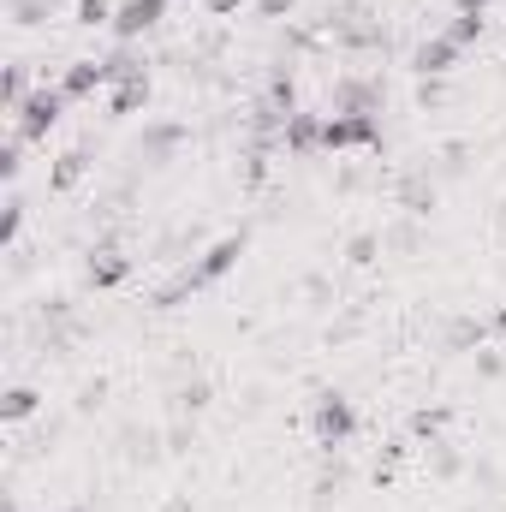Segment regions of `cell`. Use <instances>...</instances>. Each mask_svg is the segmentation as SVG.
<instances>
[{"instance_id": "7", "label": "cell", "mask_w": 506, "mask_h": 512, "mask_svg": "<svg viewBox=\"0 0 506 512\" xmlns=\"http://www.w3.org/2000/svg\"><path fill=\"white\" fill-rule=\"evenodd\" d=\"M179 143H185V126H179V120H161V126H149L137 137V161H143V167H167Z\"/></svg>"}, {"instance_id": "13", "label": "cell", "mask_w": 506, "mask_h": 512, "mask_svg": "<svg viewBox=\"0 0 506 512\" xmlns=\"http://www.w3.org/2000/svg\"><path fill=\"white\" fill-rule=\"evenodd\" d=\"M131 274V256L120 245H102V251H90V286H120Z\"/></svg>"}, {"instance_id": "27", "label": "cell", "mask_w": 506, "mask_h": 512, "mask_svg": "<svg viewBox=\"0 0 506 512\" xmlns=\"http://www.w3.org/2000/svg\"><path fill=\"white\" fill-rule=\"evenodd\" d=\"M18 173H24V143H18V137H12V143H6V149H0V179H6V185H12V179H18Z\"/></svg>"}, {"instance_id": "21", "label": "cell", "mask_w": 506, "mask_h": 512, "mask_svg": "<svg viewBox=\"0 0 506 512\" xmlns=\"http://www.w3.org/2000/svg\"><path fill=\"white\" fill-rule=\"evenodd\" d=\"M441 36H453V42H459V48H471V42H477V36H483V18H477V12H459V18H453V24H447V30H441Z\"/></svg>"}, {"instance_id": "28", "label": "cell", "mask_w": 506, "mask_h": 512, "mask_svg": "<svg viewBox=\"0 0 506 512\" xmlns=\"http://www.w3.org/2000/svg\"><path fill=\"white\" fill-rule=\"evenodd\" d=\"M102 393H108V387H102V382H90L84 393H78V411H96V405H102Z\"/></svg>"}, {"instance_id": "11", "label": "cell", "mask_w": 506, "mask_h": 512, "mask_svg": "<svg viewBox=\"0 0 506 512\" xmlns=\"http://www.w3.org/2000/svg\"><path fill=\"white\" fill-rule=\"evenodd\" d=\"M399 209H405V215H417V221L435 209V179H429V167H417V173H405V179H399Z\"/></svg>"}, {"instance_id": "23", "label": "cell", "mask_w": 506, "mask_h": 512, "mask_svg": "<svg viewBox=\"0 0 506 512\" xmlns=\"http://www.w3.org/2000/svg\"><path fill=\"white\" fill-rule=\"evenodd\" d=\"M155 441H161V435H149V429H143V435L126 429V459L131 465H149V459H155Z\"/></svg>"}, {"instance_id": "8", "label": "cell", "mask_w": 506, "mask_h": 512, "mask_svg": "<svg viewBox=\"0 0 506 512\" xmlns=\"http://www.w3.org/2000/svg\"><path fill=\"white\" fill-rule=\"evenodd\" d=\"M459 54H465V48H459L453 36H429V42L411 54V66H417V78H447V72L459 66Z\"/></svg>"}, {"instance_id": "4", "label": "cell", "mask_w": 506, "mask_h": 512, "mask_svg": "<svg viewBox=\"0 0 506 512\" xmlns=\"http://www.w3.org/2000/svg\"><path fill=\"white\" fill-rule=\"evenodd\" d=\"M376 143H381L376 114H334V120H322V149H376Z\"/></svg>"}, {"instance_id": "3", "label": "cell", "mask_w": 506, "mask_h": 512, "mask_svg": "<svg viewBox=\"0 0 506 512\" xmlns=\"http://www.w3.org/2000/svg\"><path fill=\"white\" fill-rule=\"evenodd\" d=\"M310 423H316V441L334 453V447H346V441H352V429H358V411H352V399H346V393H322Z\"/></svg>"}, {"instance_id": "16", "label": "cell", "mask_w": 506, "mask_h": 512, "mask_svg": "<svg viewBox=\"0 0 506 512\" xmlns=\"http://www.w3.org/2000/svg\"><path fill=\"white\" fill-rule=\"evenodd\" d=\"M24 96H30V72H24V60H18V66H6V78H0V108L18 114Z\"/></svg>"}, {"instance_id": "29", "label": "cell", "mask_w": 506, "mask_h": 512, "mask_svg": "<svg viewBox=\"0 0 506 512\" xmlns=\"http://www.w3.org/2000/svg\"><path fill=\"white\" fill-rule=\"evenodd\" d=\"M256 12L262 18H280V12H292V0H256Z\"/></svg>"}, {"instance_id": "6", "label": "cell", "mask_w": 506, "mask_h": 512, "mask_svg": "<svg viewBox=\"0 0 506 512\" xmlns=\"http://www.w3.org/2000/svg\"><path fill=\"white\" fill-rule=\"evenodd\" d=\"M161 12H167V0H120V12H114V24H108V30H114L120 42H137L143 30H155V24H161Z\"/></svg>"}, {"instance_id": "26", "label": "cell", "mask_w": 506, "mask_h": 512, "mask_svg": "<svg viewBox=\"0 0 506 512\" xmlns=\"http://www.w3.org/2000/svg\"><path fill=\"white\" fill-rule=\"evenodd\" d=\"M24 227V197H6V215H0V245H12Z\"/></svg>"}, {"instance_id": "12", "label": "cell", "mask_w": 506, "mask_h": 512, "mask_svg": "<svg viewBox=\"0 0 506 512\" xmlns=\"http://www.w3.org/2000/svg\"><path fill=\"white\" fill-rule=\"evenodd\" d=\"M84 173H90V143H78V149H66V155L54 161V173H48V191H54V197H66V191H72Z\"/></svg>"}, {"instance_id": "25", "label": "cell", "mask_w": 506, "mask_h": 512, "mask_svg": "<svg viewBox=\"0 0 506 512\" xmlns=\"http://www.w3.org/2000/svg\"><path fill=\"white\" fill-rule=\"evenodd\" d=\"M376 251H381L376 233H358V239L346 245V262H352V268H370V262H376Z\"/></svg>"}, {"instance_id": "34", "label": "cell", "mask_w": 506, "mask_h": 512, "mask_svg": "<svg viewBox=\"0 0 506 512\" xmlns=\"http://www.w3.org/2000/svg\"><path fill=\"white\" fill-rule=\"evenodd\" d=\"M501 221H506V203H501Z\"/></svg>"}, {"instance_id": "15", "label": "cell", "mask_w": 506, "mask_h": 512, "mask_svg": "<svg viewBox=\"0 0 506 512\" xmlns=\"http://www.w3.org/2000/svg\"><path fill=\"white\" fill-rule=\"evenodd\" d=\"M36 405H42V393L36 387H6V399H0V423H24V417H36Z\"/></svg>"}, {"instance_id": "33", "label": "cell", "mask_w": 506, "mask_h": 512, "mask_svg": "<svg viewBox=\"0 0 506 512\" xmlns=\"http://www.w3.org/2000/svg\"><path fill=\"white\" fill-rule=\"evenodd\" d=\"M66 512H90V507H66Z\"/></svg>"}, {"instance_id": "10", "label": "cell", "mask_w": 506, "mask_h": 512, "mask_svg": "<svg viewBox=\"0 0 506 512\" xmlns=\"http://www.w3.org/2000/svg\"><path fill=\"white\" fill-rule=\"evenodd\" d=\"M102 84H108V66H102V60H72V66H66V78H60L66 102H78V96H96Z\"/></svg>"}, {"instance_id": "14", "label": "cell", "mask_w": 506, "mask_h": 512, "mask_svg": "<svg viewBox=\"0 0 506 512\" xmlns=\"http://www.w3.org/2000/svg\"><path fill=\"white\" fill-rule=\"evenodd\" d=\"M280 149H292V155L322 149V120H316V114H292V120H286V131H280Z\"/></svg>"}, {"instance_id": "19", "label": "cell", "mask_w": 506, "mask_h": 512, "mask_svg": "<svg viewBox=\"0 0 506 512\" xmlns=\"http://www.w3.org/2000/svg\"><path fill=\"white\" fill-rule=\"evenodd\" d=\"M268 102H274L280 114H298V84H292V72H286V66L268 78Z\"/></svg>"}, {"instance_id": "22", "label": "cell", "mask_w": 506, "mask_h": 512, "mask_svg": "<svg viewBox=\"0 0 506 512\" xmlns=\"http://www.w3.org/2000/svg\"><path fill=\"white\" fill-rule=\"evenodd\" d=\"M114 12H120L114 0H78V24H84V30H96V24H114Z\"/></svg>"}, {"instance_id": "31", "label": "cell", "mask_w": 506, "mask_h": 512, "mask_svg": "<svg viewBox=\"0 0 506 512\" xmlns=\"http://www.w3.org/2000/svg\"><path fill=\"white\" fill-rule=\"evenodd\" d=\"M161 512H191V495H179V501H167Z\"/></svg>"}, {"instance_id": "30", "label": "cell", "mask_w": 506, "mask_h": 512, "mask_svg": "<svg viewBox=\"0 0 506 512\" xmlns=\"http://www.w3.org/2000/svg\"><path fill=\"white\" fill-rule=\"evenodd\" d=\"M245 0H209V18H227V12H239Z\"/></svg>"}, {"instance_id": "32", "label": "cell", "mask_w": 506, "mask_h": 512, "mask_svg": "<svg viewBox=\"0 0 506 512\" xmlns=\"http://www.w3.org/2000/svg\"><path fill=\"white\" fill-rule=\"evenodd\" d=\"M483 6H489V0H459V12H477V18H483Z\"/></svg>"}, {"instance_id": "5", "label": "cell", "mask_w": 506, "mask_h": 512, "mask_svg": "<svg viewBox=\"0 0 506 512\" xmlns=\"http://www.w3.org/2000/svg\"><path fill=\"white\" fill-rule=\"evenodd\" d=\"M381 102H387L381 78H340L334 84V114H381Z\"/></svg>"}, {"instance_id": "17", "label": "cell", "mask_w": 506, "mask_h": 512, "mask_svg": "<svg viewBox=\"0 0 506 512\" xmlns=\"http://www.w3.org/2000/svg\"><path fill=\"white\" fill-rule=\"evenodd\" d=\"M209 399H215V387H209L203 376H197V382H185L179 393H173V417H197V411H203Z\"/></svg>"}, {"instance_id": "2", "label": "cell", "mask_w": 506, "mask_h": 512, "mask_svg": "<svg viewBox=\"0 0 506 512\" xmlns=\"http://www.w3.org/2000/svg\"><path fill=\"white\" fill-rule=\"evenodd\" d=\"M60 120H66V90H60V84H42V90L24 96V108H18V120H12V137H18V143H42Z\"/></svg>"}, {"instance_id": "18", "label": "cell", "mask_w": 506, "mask_h": 512, "mask_svg": "<svg viewBox=\"0 0 506 512\" xmlns=\"http://www.w3.org/2000/svg\"><path fill=\"white\" fill-rule=\"evenodd\" d=\"M423 245V227H417V215H405V221H393L387 233H381V251H417Z\"/></svg>"}, {"instance_id": "20", "label": "cell", "mask_w": 506, "mask_h": 512, "mask_svg": "<svg viewBox=\"0 0 506 512\" xmlns=\"http://www.w3.org/2000/svg\"><path fill=\"white\" fill-rule=\"evenodd\" d=\"M447 423H453V411H447V405H435V411H417V417H411V435H417V441H441V429H447Z\"/></svg>"}, {"instance_id": "9", "label": "cell", "mask_w": 506, "mask_h": 512, "mask_svg": "<svg viewBox=\"0 0 506 512\" xmlns=\"http://www.w3.org/2000/svg\"><path fill=\"white\" fill-rule=\"evenodd\" d=\"M149 102V66H137V72H126L120 84H114V96H108V114L114 120H126V114H137Z\"/></svg>"}, {"instance_id": "24", "label": "cell", "mask_w": 506, "mask_h": 512, "mask_svg": "<svg viewBox=\"0 0 506 512\" xmlns=\"http://www.w3.org/2000/svg\"><path fill=\"white\" fill-rule=\"evenodd\" d=\"M483 334H489V322H471V316H465V322H453V334H447V346H453V352H465V346H477Z\"/></svg>"}, {"instance_id": "1", "label": "cell", "mask_w": 506, "mask_h": 512, "mask_svg": "<svg viewBox=\"0 0 506 512\" xmlns=\"http://www.w3.org/2000/svg\"><path fill=\"white\" fill-rule=\"evenodd\" d=\"M239 256H245V233H239V239H221V245H209V251L197 256V262H185V268H179V274H173V280H167V286L149 298V304H155V310H173L179 298H191V292L215 286V280H221V274H227Z\"/></svg>"}]
</instances>
